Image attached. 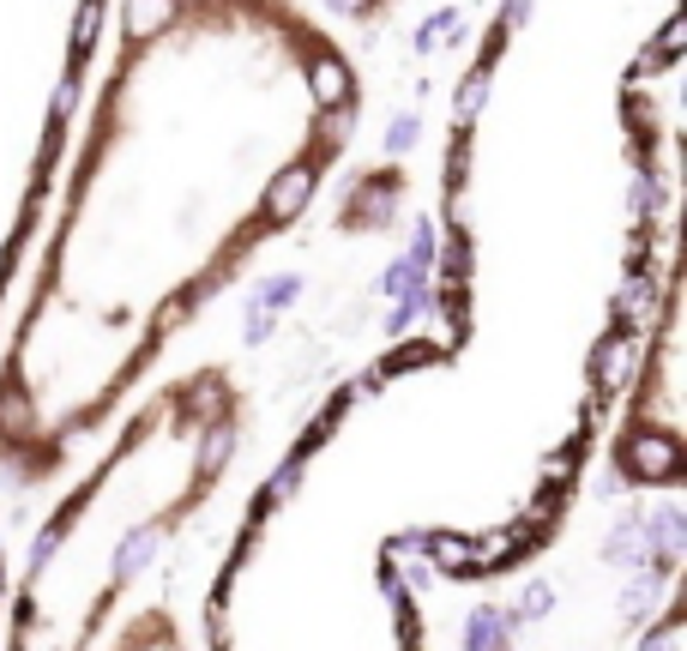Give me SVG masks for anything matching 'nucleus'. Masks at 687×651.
Listing matches in <instances>:
<instances>
[{
  "label": "nucleus",
  "instance_id": "obj_1",
  "mask_svg": "<svg viewBox=\"0 0 687 651\" xmlns=\"http://www.w3.org/2000/svg\"><path fill=\"white\" fill-rule=\"evenodd\" d=\"M634 465H639V477L663 482V477H675L682 453H675V441H670V434H639V441H634Z\"/></svg>",
  "mask_w": 687,
  "mask_h": 651
},
{
  "label": "nucleus",
  "instance_id": "obj_2",
  "mask_svg": "<svg viewBox=\"0 0 687 651\" xmlns=\"http://www.w3.org/2000/svg\"><path fill=\"white\" fill-rule=\"evenodd\" d=\"M651 555L670 567V561H682V549H687V519H682V507H663L658 519H651Z\"/></svg>",
  "mask_w": 687,
  "mask_h": 651
},
{
  "label": "nucleus",
  "instance_id": "obj_3",
  "mask_svg": "<svg viewBox=\"0 0 687 651\" xmlns=\"http://www.w3.org/2000/svg\"><path fill=\"white\" fill-rule=\"evenodd\" d=\"M308 187H314L308 170H284V175L272 182V199H266V211H272V218H296V211L308 206Z\"/></svg>",
  "mask_w": 687,
  "mask_h": 651
},
{
  "label": "nucleus",
  "instance_id": "obj_4",
  "mask_svg": "<svg viewBox=\"0 0 687 651\" xmlns=\"http://www.w3.org/2000/svg\"><path fill=\"white\" fill-rule=\"evenodd\" d=\"M465 639L477 651H489V646H506V639H513V627H506L501 610H477V615H470V627H465Z\"/></svg>",
  "mask_w": 687,
  "mask_h": 651
},
{
  "label": "nucleus",
  "instance_id": "obj_5",
  "mask_svg": "<svg viewBox=\"0 0 687 651\" xmlns=\"http://www.w3.org/2000/svg\"><path fill=\"white\" fill-rule=\"evenodd\" d=\"M610 561H634V567H639V561H651V537H646V525L627 519L622 531L610 537Z\"/></svg>",
  "mask_w": 687,
  "mask_h": 651
},
{
  "label": "nucleus",
  "instance_id": "obj_6",
  "mask_svg": "<svg viewBox=\"0 0 687 651\" xmlns=\"http://www.w3.org/2000/svg\"><path fill=\"white\" fill-rule=\"evenodd\" d=\"M157 543H163L157 531H133L127 543H121V555H115V574H121V579H133V574L145 567V561L157 555Z\"/></svg>",
  "mask_w": 687,
  "mask_h": 651
},
{
  "label": "nucleus",
  "instance_id": "obj_7",
  "mask_svg": "<svg viewBox=\"0 0 687 651\" xmlns=\"http://www.w3.org/2000/svg\"><path fill=\"white\" fill-rule=\"evenodd\" d=\"M344 91H351V73L338 61H314V97L332 109V103H344Z\"/></svg>",
  "mask_w": 687,
  "mask_h": 651
},
{
  "label": "nucleus",
  "instance_id": "obj_8",
  "mask_svg": "<svg viewBox=\"0 0 687 651\" xmlns=\"http://www.w3.org/2000/svg\"><path fill=\"white\" fill-rule=\"evenodd\" d=\"M169 7H175V0H127V30H133V37L157 30L169 19Z\"/></svg>",
  "mask_w": 687,
  "mask_h": 651
},
{
  "label": "nucleus",
  "instance_id": "obj_9",
  "mask_svg": "<svg viewBox=\"0 0 687 651\" xmlns=\"http://www.w3.org/2000/svg\"><path fill=\"white\" fill-rule=\"evenodd\" d=\"M434 561H441V567H458V574H470V561H477V549L470 543H458V537H434Z\"/></svg>",
  "mask_w": 687,
  "mask_h": 651
},
{
  "label": "nucleus",
  "instance_id": "obj_10",
  "mask_svg": "<svg viewBox=\"0 0 687 651\" xmlns=\"http://www.w3.org/2000/svg\"><path fill=\"white\" fill-rule=\"evenodd\" d=\"M230 446H235V434H230V429H211V441L199 446V470L211 477V470H218L223 458H230Z\"/></svg>",
  "mask_w": 687,
  "mask_h": 651
},
{
  "label": "nucleus",
  "instance_id": "obj_11",
  "mask_svg": "<svg viewBox=\"0 0 687 651\" xmlns=\"http://www.w3.org/2000/svg\"><path fill=\"white\" fill-rule=\"evenodd\" d=\"M296 290H302L296 278H272V284H266V296H260V314H278L290 296H296Z\"/></svg>",
  "mask_w": 687,
  "mask_h": 651
},
{
  "label": "nucleus",
  "instance_id": "obj_12",
  "mask_svg": "<svg viewBox=\"0 0 687 651\" xmlns=\"http://www.w3.org/2000/svg\"><path fill=\"white\" fill-rule=\"evenodd\" d=\"M549 603H555V591H549V586H525L519 615H525V622H537V615H549Z\"/></svg>",
  "mask_w": 687,
  "mask_h": 651
},
{
  "label": "nucleus",
  "instance_id": "obj_13",
  "mask_svg": "<svg viewBox=\"0 0 687 651\" xmlns=\"http://www.w3.org/2000/svg\"><path fill=\"white\" fill-rule=\"evenodd\" d=\"M441 37H458V19H428V25H422V42H416V49H441Z\"/></svg>",
  "mask_w": 687,
  "mask_h": 651
},
{
  "label": "nucleus",
  "instance_id": "obj_14",
  "mask_svg": "<svg viewBox=\"0 0 687 651\" xmlns=\"http://www.w3.org/2000/svg\"><path fill=\"white\" fill-rule=\"evenodd\" d=\"M622 374H627V344H610L603 351V386H622Z\"/></svg>",
  "mask_w": 687,
  "mask_h": 651
},
{
  "label": "nucleus",
  "instance_id": "obj_15",
  "mask_svg": "<svg viewBox=\"0 0 687 651\" xmlns=\"http://www.w3.org/2000/svg\"><path fill=\"white\" fill-rule=\"evenodd\" d=\"M410 139H416V115H398V121L387 127V151H404Z\"/></svg>",
  "mask_w": 687,
  "mask_h": 651
},
{
  "label": "nucleus",
  "instance_id": "obj_16",
  "mask_svg": "<svg viewBox=\"0 0 687 651\" xmlns=\"http://www.w3.org/2000/svg\"><path fill=\"white\" fill-rule=\"evenodd\" d=\"M651 610V586H627V598H622V615L627 622H639V615Z\"/></svg>",
  "mask_w": 687,
  "mask_h": 651
},
{
  "label": "nucleus",
  "instance_id": "obj_17",
  "mask_svg": "<svg viewBox=\"0 0 687 651\" xmlns=\"http://www.w3.org/2000/svg\"><path fill=\"white\" fill-rule=\"evenodd\" d=\"M477 109H482V78H470L465 97H458V115H477Z\"/></svg>",
  "mask_w": 687,
  "mask_h": 651
},
{
  "label": "nucleus",
  "instance_id": "obj_18",
  "mask_svg": "<svg viewBox=\"0 0 687 651\" xmlns=\"http://www.w3.org/2000/svg\"><path fill=\"white\" fill-rule=\"evenodd\" d=\"M525 19H531V0H513V7H506V25H525Z\"/></svg>",
  "mask_w": 687,
  "mask_h": 651
},
{
  "label": "nucleus",
  "instance_id": "obj_19",
  "mask_svg": "<svg viewBox=\"0 0 687 651\" xmlns=\"http://www.w3.org/2000/svg\"><path fill=\"white\" fill-rule=\"evenodd\" d=\"M332 7H338V13H356V7H363V0H332Z\"/></svg>",
  "mask_w": 687,
  "mask_h": 651
}]
</instances>
